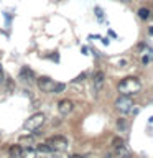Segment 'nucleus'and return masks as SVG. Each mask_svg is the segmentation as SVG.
<instances>
[{
	"mask_svg": "<svg viewBox=\"0 0 153 158\" xmlns=\"http://www.w3.org/2000/svg\"><path fill=\"white\" fill-rule=\"evenodd\" d=\"M118 92L120 94H125V96H132V94H137V92H140V89H142V82H140V79L135 77V76H127V77H123L120 82H118Z\"/></svg>",
	"mask_w": 153,
	"mask_h": 158,
	"instance_id": "f257e3e1",
	"label": "nucleus"
},
{
	"mask_svg": "<svg viewBox=\"0 0 153 158\" xmlns=\"http://www.w3.org/2000/svg\"><path fill=\"white\" fill-rule=\"evenodd\" d=\"M43 123H44V115L41 112H36V114H33L31 117H28L27 120H25L23 130L25 132H35V130H38Z\"/></svg>",
	"mask_w": 153,
	"mask_h": 158,
	"instance_id": "f03ea898",
	"label": "nucleus"
},
{
	"mask_svg": "<svg viewBox=\"0 0 153 158\" xmlns=\"http://www.w3.org/2000/svg\"><path fill=\"white\" fill-rule=\"evenodd\" d=\"M46 143L53 148L54 152H64V150H68V147H69L68 138L63 137V135H53V137H49Z\"/></svg>",
	"mask_w": 153,
	"mask_h": 158,
	"instance_id": "7ed1b4c3",
	"label": "nucleus"
},
{
	"mask_svg": "<svg viewBox=\"0 0 153 158\" xmlns=\"http://www.w3.org/2000/svg\"><path fill=\"white\" fill-rule=\"evenodd\" d=\"M132 107H133V101L130 99V96L122 94V96L115 101V109L120 114H128V112L132 110Z\"/></svg>",
	"mask_w": 153,
	"mask_h": 158,
	"instance_id": "20e7f679",
	"label": "nucleus"
},
{
	"mask_svg": "<svg viewBox=\"0 0 153 158\" xmlns=\"http://www.w3.org/2000/svg\"><path fill=\"white\" fill-rule=\"evenodd\" d=\"M54 86H56V82H54L51 77H48V76L38 77V87H39V91H41V92H53Z\"/></svg>",
	"mask_w": 153,
	"mask_h": 158,
	"instance_id": "39448f33",
	"label": "nucleus"
},
{
	"mask_svg": "<svg viewBox=\"0 0 153 158\" xmlns=\"http://www.w3.org/2000/svg\"><path fill=\"white\" fill-rule=\"evenodd\" d=\"M72 107H74V104L69 101V99H63V101L58 102V110L61 115H68V114L72 110Z\"/></svg>",
	"mask_w": 153,
	"mask_h": 158,
	"instance_id": "423d86ee",
	"label": "nucleus"
},
{
	"mask_svg": "<svg viewBox=\"0 0 153 158\" xmlns=\"http://www.w3.org/2000/svg\"><path fill=\"white\" fill-rule=\"evenodd\" d=\"M104 81H105V74H104L102 71H96V73H94L92 82H94V89H96V91H101V89H102Z\"/></svg>",
	"mask_w": 153,
	"mask_h": 158,
	"instance_id": "0eeeda50",
	"label": "nucleus"
},
{
	"mask_svg": "<svg viewBox=\"0 0 153 158\" xmlns=\"http://www.w3.org/2000/svg\"><path fill=\"white\" fill-rule=\"evenodd\" d=\"M20 158H36V150H33L31 147L22 148V155H20Z\"/></svg>",
	"mask_w": 153,
	"mask_h": 158,
	"instance_id": "6e6552de",
	"label": "nucleus"
},
{
	"mask_svg": "<svg viewBox=\"0 0 153 158\" xmlns=\"http://www.w3.org/2000/svg\"><path fill=\"white\" fill-rule=\"evenodd\" d=\"M33 142H35V138L31 135H22V137L18 138V143H20V145H25V147L33 145Z\"/></svg>",
	"mask_w": 153,
	"mask_h": 158,
	"instance_id": "1a4fd4ad",
	"label": "nucleus"
},
{
	"mask_svg": "<svg viewBox=\"0 0 153 158\" xmlns=\"http://www.w3.org/2000/svg\"><path fill=\"white\" fill-rule=\"evenodd\" d=\"M10 158H20V155H22V147H20V143L18 145H12L10 147Z\"/></svg>",
	"mask_w": 153,
	"mask_h": 158,
	"instance_id": "9d476101",
	"label": "nucleus"
},
{
	"mask_svg": "<svg viewBox=\"0 0 153 158\" xmlns=\"http://www.w3.org/2000/svg\"><path fill=\"white\" fill-rule=\"evenodd\" d=\"M20 76H22L23 79H28V81H30V79L35 77V73L31 71V69H28L27 66H25V68H22V71H20Z\"/></svg>",
	"mask_w": 153,
	"mask_h": 158,
	"instance_id": "9b49d317",
	"label": "nucleus"
},
{
	"mask_svg": "<svg viewBox=\"0 0 153 158\" xmlns=\"http://www.w3.org/2000/svg\"><path fill=\"white\" fill-rule=\"evenodd\" d=\"M36 152H39V153H53L54 150L48 145V143H39V145H36Z\"/></svg>",
	"mask_w": 153,
	"mask_h": 158,
	"instance_id": "f8f14e48",
	"label": "nucleus"
},
{
	"mask_svg": "<svg viewBox=\"0 0 153 158\" xmlns=\"http://www.w3.org/2000/svg\"><path fill=\"white\" fill-rule=\"evenodd\" d=\"M112 147L117 150V148H122V147H125V145H123V140H122L120 137H115V138L112 140Z\"/></svg>",
	"mask_w": 153,
	"mask_h": 158,
	"instance_id": "ddd939ff",
	"label": "nucleus"
},
{
	"mask_svg": "<svg viewBox=\"0 0 153 158\" xmlns=\"http://www.w3.org/2000/svg\"><path fill=\"white\" fill-rule=\"evenodd\" d=\"M138 17H140L142 20H147L148 17H150V10H148V8H145V7H143V8H140V10H138Z\"/></svg>",
	"mask_w": 153,
	"mask_h": 158,
	"instance_id": "4468645a",
	"label": "nucleus"
},
{
	"mask_svg": "<svg viewBox=\"0 0 153 158\" xmlns=\"http://www.w3.org/2000/svg\"><path fill=\"white\" fill-rule=\"evenodd\" d=\"M64 89H66V84H63V82H56V86H54V94H59V92H63Z\"/></svg>",
	"mask_w": 153,
	"mask_h": 158,
	"instance_id": "2eb2a0df",
	"label": "nucleus"
},
{
	"mask_svg": "<svg viewBox=\"0 0 153 158\" xmlns=\"http://www.w3.org/2000/svg\"><path fill=\"white\" fill-rule=\"evenodd\" d=\"M117 127L120 128V130H125V128H127V122H125V118H118V120H117Z\"/></svg>",
	"mask_w": 153,
	"mask_h": 158,
	"instance_id": "dca6fc26",
	"label": "nucleus"
},
{
	"mask_svg": "<svg viewBox=\"0 0 153 158\" xmlns=\"http://www.w3.org/2000/svg\"><path fill=\"white\" fill-rule=\"evenodd\" d=\"M84 77H86V73H82V74H79V76L76 77V79H74V81H76V82H79V81H82V79Z\"/></svg>",
	"mask_w": 153,
	"mask_h": 158,
	"instance_id": "f3484780",
	"label": "nucleus"
},
{
	"mask_svg": "<svg viewBox=\"0 0 153 158\" xmlns=\"http://www.w3.org/2000/svg\"><path fill=\"white\" fill-rule=\"evenodd\" d=\"M3 81H5V77H3V73H2V69H0V86L3 84Z\"/></svg>",
	"mask_w": 153,
	"mask_h": 158,
	"instance_id": "a211bd4d",
	"label": "nucleus"
},
{
	"mask_svg": "<svg viewBox=\"0 0 153 158\" xmlns=\"http://www.w3.org/2000/svg\"><path fill=\"white\" fill-rule=\"evenodd\" d=\"M96 13H97L99 18H102V10H101V8H96Z\"/></svg>",
	"mask_w": 153,
	"mask_h": 158,
	"instance_id": "6ab92c4d",
	"label": "nucleus"
},
{
	"mask_svg": "<svg viewBox=\"0 0 153 158\" xmlns=\"http://www.w3.org/2000/svg\"><path fill=\"white\" fill-rule=\"evenodd\" d=\"M69 158H86V156H82V155H71Z\"/></svg>",
	"mask_w": 153,
	"mask_h": 158,
	"instance_id": "aec40b11",
	"label": "nucleus"
},
{
	"mask_svg": "<svg viewBox=\"0 0 153 158\" xmlns=\"http://www.w3.org/2000/svg\"><path fill=\"white\" fill-rule=\"evenodd\" d=\"M148 31H150V35H153V27H151L150 30H148Z\"/></svg>",
	"mask_w": 153,
	"mask_h": 158,
	"instance_id": "412c9836",
	"label": "nucleus"
},
{
	"mask_svg": "<svg viewBox=\"0 0 153 158\" xmlns=\"http://www.w3.org/2000/svg\"><path fill=\"white\" fill-rule=\"evenodd\" d=\"M122 2H130V0H122Z\"/></svg>",
	"mask_w": 153,
	"mask_h": 158,
	"instance_id": "4be33fe9",
	"label": "nucleus"
}]
</instances>
